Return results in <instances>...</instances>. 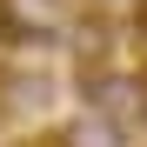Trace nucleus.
<instances>
[{
  "label": "nucleus",
  "mask_w": 147,
  "mask_h": 147,
  "mask_svg": "<svg viewBox=\"0 0 147 147\" xmlns=\"http://www.w3.org/2000/svg\"><path fill=\"white\" fill-rule=\"evenodd\" d=\"M80 107H87V114H100V120L134 127V120H147V87H140V74L100 67V74H80Z\"/></svg>",
  "instance_id": "f257e3e1"
},
{
  "label": "nucleus",
  "mask_w": 147,
  "mask_h": 147,
  "mask_svg": "<svg viewBox=\"0 0 147 147\" xmlns=\"http://www.w3.org/2000/svg\"><path fill=\"white\" fill-rule=\"evenodd\" d=\"M0 27L20 47H47V40H67L74 13H67V0H0Z\"/></svg>",
  "instance_id": "f03ea898"
},
{
  "label": "nucleus",
  "mask_w": 147,
  "mask_h": 147,
  "mask_svg": "<svg viewBox=\"0 0 147 147\" xmlns=\"http://www.w3.org/2000/svg\"><path fill=\"white\" fill-rule=\"evenodd\" d=\"M54 147H127V127H120V120H100V114H74L67 127L54 134Z\"/></svg>",
  "instance_id": "7ed1b4c3"
},
{
  "label": "nucleus",
  "mask_w": 147,
  "mask_h": 147,
  "mask_svg": "<svg viewBox=\"0 0 147 147\" xmlns=\"http://www.w3.org/2000/svg\"><path fill=\"white\" fill-rule=\"evenodd\" d=\"M87 7H94V13H107V20H114V13H134V7H140V0H87Z\"/></svg>",
  "instance_id": "20e7f679"
}]
</instances>
